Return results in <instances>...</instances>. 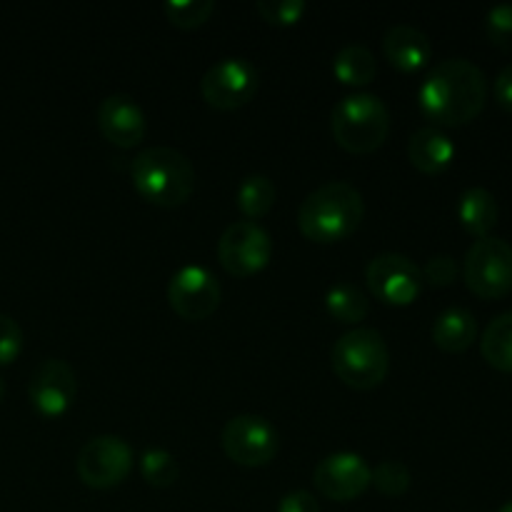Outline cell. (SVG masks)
<instances>
[{"mask_svg":"<svg viewBox=\"0 0 512 512\" xmlns=\"http://www.w3.org/2000/svg\"><path fill=\"white\" fill-rule=\"evenodd\" d=\"M275 512H320V505L308 490H293V493L283 495Z\"/></svg>","mask_w":512,"mask_h":512,"instance_id":"obj_31","label":"cell"},{"mask_svg":"<svg viewBox=\"0 0 512 512\" xmlns=\"http://www.w3.org/2000/svg\"><path fill=\"white\" fill-rule=\"evenodd\" d=\"M278 190L275 183L263 173H253L240 180L238 185V208L248 220H258L273 210Z\"/></svg>","mask_w":512,"mask_h":512,"instance_id":"obj_22","label":"cell"},{"mask_svg":"<svg viewBox=\"0 0 512 512\" xmlns=\"http://www.w3.org/2000/svg\"><path fill=\"white\" fill-rule=\"evenodd\" d=\"M315 490L335 503L360 498L373 483V468L358 453H333L318 463L313 473Z\"/></svg>","mask_w":512,"mask_h":512,"instance_id":"obj_13","label":"cell"},{"mask_svg":"<svg viewBox=\"0 0 512 512\" xmlns=\"http://www.w3.org/2000/svg\"><path fill=\"white\" fill-rule=\"evenodd\" d=\"M333 73L345 85H368L378 73V63L365 45L348 43L335 53Z\"/></svg>","mask_w":512,"mask_h":512,"instance_id":"obj_20","label":"cell"},{"mask_svg":"<svg viewBox=\"0 0 512 512\" xmlns=\"http://www.w3.org/2000/svg\"><path fill=\"white\" fill-rule=\"evenodd\" d=\"M433 340L443 353H465L478 340V320L468 308H445L433 323Z\"/></svg>","mask_w":512,"mask_h":512,"instance_id":"obj_18","label":"cell"},{"mask_svg":"<svg viewBox=\"0 0 512 512\" xmlns=\"http://www.w3.org/2000/svg\"><path fill=\"white\" fill-rule=\"evenodd\" d=\"M330 130L335 143L348 153H373L390 133L388 105L373 93H348L335 103Z\"/></svg>","mask_w":512,"mask_h":512,"instance_id":"obj_4","label":"cell"},{"mask_svg":"<svg viewBox=\"0 0 512 512\" xmlns=\"http://www.w3.org/2000/svg\"><path fill=\"white\" fill-rule=\"evenodd\" d=\"M140 475L153 488H170L180 478V465L168 450L150 448L140 455Z\"/></svg>","mask_w":512,"mask_h":512,"instance_id":"obj_24","label":"cell"},{"mask_svg":"<svg viewBox=\"0 0 512 512\" xmlns=\"http://www.w3.org/2000/svg\"><path fill=\"white\" fill-rule=\"evenodd\" d=\"M325 308L340 323H360L368 315L370 300L358 285L353 283H335L325 293Z\"/></svg>","mask_w":512,"mask_h":512,"instance_id":"obj_23","label":"cell"},{"mask_svg":"<svg viewBox=\"0 0 512 512\" xmlns=\"http://www.w3.org/2000/svg\"><path fill=\"white\" fill-rule=\"evenodd\" d=\"M333 370L348 388L373 390L388 378L390 350L383 335L373 328H355L340 335L333 345Z\"/></svg>","mask_w":512,"mask_h":512,"instance_id":"obj_5","label":"cell"},{"mask_svg":"<svg viewBox=\"0 0 512 512\" xmlns=\"http://www.w3.org/2000/svg\"><path fill=\"white\" fill-rule=\"evenodd\" d=\"M408 158L420 173L438 175L453 165L455 145L443 130L435 128V125H425L410 135Z\"/></svg>","mask_w":512,"mask_h":512,"instance_id":"obj_17","label":"cell"},{"mask_svg":"<svg viewBox=\"0 0 512 512\" xmlns=\"http://www.w3.org/2000/svg\"><path fill=\"white\" fill-rule=\"evenodd\" d=\"M485 33L490 43L500 50L512 53V3L493 5L485 15Z\"/></svg>","mask_w":512,"mask_h":512,"instance_id":"obj_28","label":"cell"},{"mask_svg":"<svg viewBox=\"0 0 512 512\" xmlns=\"http://www.w3.org/2000/svg\"><path fill=\"white\" fill-rule=\"evenodd\" d=\"M423 270V280H428L430 285H435V288H445V285L455 283V278H458L460 268H458V260L453 258V255H445V253H438L433 255V258L425 263Z\"/></svg>","mask_w":512,"mask_h":512,"instance_id":"obj_30","label":"cell"},{"mask_svg":"<svg viewBox=\"0 0 512 512\" xmlns=\"http://www.w3.org/2000/svg\"><path fill=\"white\" fill-rule=\"evenodd\" d=\"M130 178L140 198L163 208L188 203L195 193L193 163L168 145L140 150L130 163Z\"/></svg>","mask_w":512,"mask_h":512,"instance_id":"obj_3","label":"cell"},{"mask_svg":"<svg viewBox=\"0 0 512 512\" xmlns=\"http://www.w3.org/2000/svg\"><path fill=\"white\" fill-rule=\"evenodd\" d=\"M95 123H98L103 138L118 148H135L148 133V120H145L143 108L130 95L120 93L100 100Z\"/></svg>","mask_w":512,"mask_h":512,"instance_id":"obj_15","label":"cell"},{"mask_svg":"<svg viewBox=\"0 0 512 512\" xmlns=\"http://www.w3.org/2000/svg\"><path fill=\"white\" fill-rule=\"evenodd\" d=\"M368 288L388 305H410L423 290V270L400 253H380L365 268Z\"/></svg>","mask_w":512,"mask_h":512,"instance_id":"obj_11","label":"cell"},{"mask_svg":"<svg viewBox=\"0 0 512 512\" xmlns=\"http://www.w3.org/2000/svg\"><path fill=\"white\" fill-rule=\"evenodd\" d=\"M20 350H23V328L15 318L0 313V368L13 363Z\"/></svg>","mask_w":512,"mask_h":512,"instance_id":"obj_29","label":"cell"},{"mask_svg":"<svg viewBox=\"0 0 512 512\" xmlns=\"http://www.w3.org/2000/svg\"><path fill=\"white\" fill-rule=\"evenodd\" d=\"M495 100L512 113V63L505 65L495 78Z\"/></svg>","mask_w":512,"mask_h":512,"instance_id":"obj_32","label":"cell"},{"mask_svg":"<svg viewBox=\"0 0 512 512\" xmlns=\"http://www.w3.org/2000/svg\"><path fill=\"white\" fill-rule=\"evenodd\" d=\"M220 443L233 463L260 468V465H268L278 453V430L263 415H235L225 423Z\"/></svg>","mask_w":512,"mask_h":512,"instance_id":"obj_9","label":"cell"},{"mask_svg":"<svg viewBox=\"0 0 512 512\" xmlns=\"http://www.w3.org/2000/svg\"><path fill=\"white\" fill-rule=\"evenodd\" d=\"M273 258V240L255 220H238L223 230L218 240V260L235 278L260 273Z\"/></svg>","mask_w":512,"mask_h":512,"instance_id":"obj_7","label":"cell"},{"mask_svg":"<svg viewBox=\"0 0 512 512\" xmlns=\"http://www.w3.org/2000/svg\"><path fill=\"white\" fill-rule=\"evenodd\" d=\"M458 218L470 235L488 238L498 225L500 205L490 190L468 188L458 200Z\"/></svg>","mask_w":512,"mask_h":512,"instance_id":"obj_19","label":"cell"},{"mask_svg":"<svg viewBox=\"0 0 512 512\" xmlns=\"http://www.w3.org/2000/svg\"><path fill=\"white\" fill-rule=\"evenodd\" d=\"M410 480H413V475L403 460H383V463L375 465L370 485H375L385 498H400V495L408 493Z\"/></svg>","mask_w":512,"mask_h":512,"instance_id":"obj_25","label":"cell"},{"mask_svg":"<svg viewBox=\"0 0 512 512\" xmlns=\"http://www.w3.org/2000/svg\"><path fill=\"white\" fill-rule=\"evenodd\" d=\"M5 393H8V388H5V380L0 378V403H3V400H5Z\"/></svg>","mask_w":512,"mask_h":512,"instance_id":"obj_33","label":"cell"},{"mask_svg":"<svg viewBox=\"0 0 512 512\" xmlns=\"http://www.w3.org/2000/svg\"><path fill=\"white\" fill-rule=\"evenodd\" d=\"M168 303L183 320L198 323L220 305V283L203 265H183L168 283Z\"/></svg>","mask_w":512,"mask_h":512,"instance_id":"obj_12","label":"cell"},{"mask_svg":"<svg viewBox=\"0 0 512 512\" xmlns=\"http://www.w3.org/2000/svg\"><path fill=\"white\" fill-rule=\"evenodd\" d=\"M75 470L83 485L108 490L123 483L133 470V448L118 435H98L80 448Z\"/></svg>","mask_w":512,"mask_h":512,"instance_id":"obj_8","label":"cell"},{"mask_svg":"<svg viewBox=\"0 0 512 512\" xmlns=\"http://www.w3.org/2000/svg\"><path fill=\"white\" fill-rule=\"evenodd\" d=\"M383 53L403 73H415L425 68L433 58V43L420 28L410 23L390 25L383 35Z\"/></svg>","mask_w":512,"mask_h":512,"instance_id":"obj_16","label":"cell"},{"mask_svg":"<svg viewBox=\"0 0 512 512\" xmlns=\"http://www.w3.org/2000/svg\"><path fill=\"white\" fill-rule=\"evenodd\" d=\"M163 10L175 28L190 30L203 25L213 15L215 3L213 0H168Z\"/></svg>","mask_w":512,"mask_h":512,"instance_id":"obj_26","label":"cell"},{"mask_svg":"<svg viewBox=\"0 0 512 512\" xmlns=\"http://www.w3.org/2000/svg\"><path fill=\"white\" fill-rule=\"evenodd\" d=\"M488 100V78L465 58L440 60L420 83L418 103L425 118L438 125H468L483 113Z\"/></svg>","mask_w":512,"mask_h":512,"instance_id":"obj_1","label":"cell"},{"mask_svg":"<svg viewBox=\"0 0 512 512\" xmlns=\"http://www.w3.org/2000/svg\"><path fill=\"white\" fill-rule=\"evenodd\" d=\"M363 215V193L348 180H333L300 203L298 228L313 243H340L360 228Z\"/></svg>","mask_w":512,"mask_h":512,"instance_id":"obj_2","label":"cell"},{"mask_svg":"<svg viewBox=\"0 0 512 512\" xmlns=\"http://www.w3.org/2000/svg\"><path fill=\"white\" fill-rule=\"evenodd\" d=\"M78 395V378L65 360L48 358L33 370L28 398L43 418H60L68 413Z\"/></svg>","mask_w":512,"mask_h":512,"instance_id":"obj_14","label":"cell"},{"mask_svg":"<svg viewBox=\"0 0 512 512\" xmlns=\"http://www.w3.org/2000/svg\"><path fill=\"white\" fill-rule=\"evenodd\" d=\"M463 278L478 298H505L512 290V245L495 235L475 240L465 253Z\"/></svg>","mask_w":512,"mask_h":512,"instance_id":"obj_6","label":"cell"},{"mask_svg":"<svg viewBox=\"0 0 512 512\" xmlns=\"http://www.w3.org/2000/svg\"><path fill=\"white\" fill-rule=\"evenodd\" d=\"M255 10L270 25H295L303 20L308 3L305 0H258Z\"/></svg>","mask_w":512,"mask_h":512,"instance_id":"obj_27","label":"cell"},{"mask_svg":"<svg viewBox=\"0 0 512 512\" xmlns=\"http://www.w3.org/2000/svg\"><path fill=\"white\" fill-rule=\"evenodd\" d=\"M480 353L495 370L512 373V310L490 320L480 340Z\"/></svg>","mask_w":512,"mask_h":512,"instance_id":"obj_21","label":"cell"},{"mask_svg":"<svg viewBox=\"0 0 512 512\" xmlns=\"http://www.w3.org/2000/svg\"><path fill=\"white\" fill-rule=\"evenodd\" d=\"M258 90V70L245 58H223L205 70L200 93L215 110H235L250 103Z\"/></svg>","mask_w":512,"mask_h":512,"instance_id":"obj_10","label":"cell"},{"mask_svg":"<svg viewBox=\"0 0 512 512\" xmlns=\"http://www.w3.org/2000/svg\"><path fill=\"white\" fill-rule=\"evenodd\" d=\"M498 512H512V500H510V503H505L503 508H500Z\"/></svg>","mask_w":512,"mask_h":512,"instance_id":"obj_34","label":"cell"}]
</instances>
